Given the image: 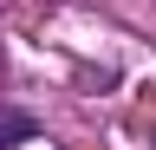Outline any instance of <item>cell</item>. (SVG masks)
<instances>
[{
	"label": "cell",
	"instance_id": "6da1fadb",
	"mask_svg": "<svg viewBox=\"0 0 156 150\" xmlns=\"http://www.w3.org/2000/svg\"><path fill=\"white\" fill-rule=\"evenodd\" d=\"M33 137H39V118H33V111L0 104V150H20V144H33Z\"/></svg>",
	"mask_w": 156,
	"mask_h": 150
}]
</instances>
